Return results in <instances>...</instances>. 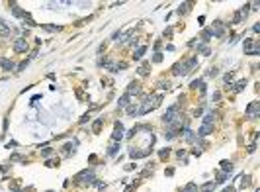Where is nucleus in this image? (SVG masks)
<instances>
[{"label": "nucleus", "instance_id": "nucleus-28", "mask_svg": "<svg viewBox=\"0 0 260 192\" xmlns=\"http://www.w3.org/2000/svg\"><path fill=\"white\" fill-rule=\"evenodd\" d=\"M153 61H155V63H161V61H163V53H155Z\"/></svg>", "mask_w": 260, "mask_h": 192}, {"label": "nucleus", "instance_id": "nucleus-4", "mask_svg": "<svg viewBox=\"0 0 260 192\" xmlns=\"http://www.w3.org/2000/svg\"><path fill=\"white\" fill-rule=\"evenodd\" d=\"M258 110H260V102H252L247 108V116L249 118H258Z\"/></svg>", "mask_w": 260, "mask_h": 192}, {"label": "nucleus", "instance_id": "nucleus-20", "mask_svg": "<svg viewBox=\"0 0 260 192\" xmlns=\"http://www.w3.org/2000/svg\"><path fill=\"white\" fill-rule=\"evenodd\" d=\"M213 188H215V182H207V184L202 186V192H211Z\"/></svg>", "mask_w": 260, "mask_h": 192}, {"label": "nucleus", "instance_id": "nucleus-17", "mask_svg": "<svg viewBox=\"0 0 260 192\" xmlns=\"http://www.w3.org/2000/svg\"><path fill=\"white\" fill-rule=\"evenodd\" d=\"M211 37H213V34H211V30H204V32H202V39H204V41H209Z\"/></svg>", "mask_w": 260, "mask_h": 192}, {"label": "nucleus", "instance_id": "nucleus-35", "mask_svg": "<svg viewBox=\"0 0 260 192\" xmlns=\"http://www.w3.org/2000/svg\"><path fill=\"white\" fill-rule=\"evenodd\" d=\"M26 65H28V61H22V63L18 65V71H22V69H26Z\"/></svg>", "mask_w": 260, "mask_h": 192}, {"label": "nucleus", "instance_id": "nucleus-21", "mask_svg": "<svg viewBox=\"0 0 260 192\" xmlns=\"http://www.w3.org/2000/svg\"><path fill=\"white\" fill-rule=\"evenodd\" d=\"M139 75H141V77H147V75H149V63H145L143 67H139Z\"/></svg>", "mask_w": 260, "mask_h": 192}, {"label": "nucleus", "instance_id": "nucleus-14", "mask_svg": "<svg viewBox=\"0 0 260 192\" xmlns=\"http://www.w3.org/2000/svg\"><path fill=\"white\" fill-rule=\"evenodd\" d=\"M145 51H147V47H145V45H139L137 49H135V55H133V59H141Z\"/></svg>", "mask_w": 260, "mask_h": 192}, {"label": "nucleus", "instance_id": "nucleus-26", "mask_svg": "<svg viewBox=\"0 0 260 192\" xmlns=\"http://www.w3.org/2000/svg\"><path fill=\"white\" fill-rule=\"evenodd\" d=\"M43 28L47 30V32H59V30H61L59 26H43Z\"/></svg>", "mask_w": 260, "mask_h": 192}, {"label": "nucleus", "instance_id": "nucleus-2", "mask_svg": "<svg viewBox=\"0 0 260 192\" xmlns=\"http://www.w3.org/2000/svg\"><path fill=\"white\" fill-rule=\"evenodd\" d=\"M76 182H94L96 179H94V174H92V170H82V172H78L76 174Z\"/></svg>", "mask_w": 260, "mask_h": 192}, {"label": "nucleus", "instance_id": "nucleus-8", "mask_svg": "<svg viewBox=\"0 0 260 192\" xmlns=\"http://www.w3.org/2000/svg\"><path fill=\"white\" fill-rule=\"evenodd\" d=\"M190 86H192V88H200V92H202V94L206 92V86H204V80H202V79H196Z\"/></svg>", "mask_w": 260, "mask_h": 192}, {"label": "nucleus", "instance_id": "nucleus-30", "mask_svg": "<svg viewBox=\"0 0 260 192\" xmlns=\"http://www.w3.org/2000/svg\"><path fill=\"white\" fill-rule=\"evenodd\" d=\"M188 6H190V4H180V8H178V14L186 12V10H188Z\"/></svg>", "mask_w": 260, "mask_h": 192}, {"label": "nucleus", "instance_id": "nucleus-25", "mask_svg": "<svg viewBox=\"0 0 260 192\" xmlns=\"http://www.w3.org/2000/svg\"><path fill=\"white\" fill-rule=\"evenodd\" d=\"M127 114H129V116H133V114H139L137 106H127Z\"/></svg>", "mask_w": 260, "mask_h": 192}, {"label": "nucleus", "instance_id": "nucleus-5", "mask_svg": "<svg viewBox=\"0 0 260 192\" xmlns=\"http://www.w3.org/2000/svg\"><path fill=\"white\" fill-rule=\"evenodd\" d=\"M121 137H123V125L119 124V122H116V129H114V133H112V139L118 143Z\"/></svg>", "mask_w": 260, "mask_h": 192}, {"label": "nucleus", "instance_id": "nucleus-33", "mask_svg": "<svg viewBox=\"0 0 260 192\" xmlns=\"http://www.w3.org/2000/svg\"><path fill=\"white\" fill-rule=\"evenodd\" d=\"M231 80H233V73H227L225 75V82H231Z\"/></svg>", "mask_w": 260, "mask_h": 192}, {"label": "nucleus", "instance_id": "nucleus-6", "mask_svg": "<svg viewBox=\"0 0 260 192\" xmlns=\"http://www.w3.org/2000/svg\"><path fill=\"white\" fill-rule=\"evenodd\" d=\"M213 131V125H207V124H204L202 127H200V131H198V135L200 137H206V135H209Z\"/></svg>", "mask_w": 260, "mask_h": 192}, {"label": "nucleus", "instance_id": "nucleus-19", "mask_svg": "<svg viewBox=\"0 0 260 192\" xmlns=\"http://www.w3.org/2000/svg\"><path fill=\"white\" fill-rule=\"evenodd\" d=\"M0 34L2 35H10V28H8L4 22H0Z\"/></svg>", "mask_w": 260, "mask_h": 192}, {"label": "nucleus", "instance_id": "nucleus-22", "mask_svg": "<svg viewBox=\"0 0 260 192\" xmlns=\"http://www.w3.org/2000/svg\"><path fill=\"white\" fill-rule=\"evenodd\" d=\"M102 122H104V120H102V118H100V120H96V122H94V125H92V131H94V133H98V131H100V127H102Z\"/></svg>", "mask_w": 260, "mask_h": 192}, {"label": "nucleus", "instance_id": "nucleus-9", "mask_svg": "<svg viewBox=\"0 0 260 192\" xmlns=\"http://www.w3.org/2000/svg\"><path fill=\"white\" fill-rule=\"evenodd\" d=\"M0 65H2L4 71H12L14 69V63H12L10 59H0Z\"/></svg>", "mask_w": 260, "mask_h": 192}, {"label": "nucleus", "instance_id": "nucleus-24", "mask_svg": "<svg viewBox=\"0 0 260 192\" xmlns=\"http://www.w3.org/2000/svg\"><path fill=\"white\" fill-rule=\"evenodd\" d=\"M184 192H198V186H196L194 182H192V184H188V186L184 188Z\"/></svg>", "mask_w": 260, "mask_h": 192}, {"label": "nucleus", "instance_id": "nucleus-11", "mask_svg": "<svg viewBox=\"0 0 260 192\" xmlns=\"http://www.w3.org/2000/svg\"><path fill=\"white\" fill-rule=\"evenodd\" d=\"M184 139L188 141V143H192V141H196V133L192 131V129H184Z\"/></svg>", "mask_w": 260, "mask_h": 192}, {"label": "nucleus", "instance_id": "nucleus-15", "mask_svg": "<svg viewBox=\"0 0 260 192\" xmlns=\"http://www.w3.org/2000/svg\"><path fill=\"white\" fill-rule=\"evenodd\" d=\"M119 151V145L118 143H116V141H114V143H112V145H110V149H108V155H116V153H118Z\"/></svg>", "mask_w": 260, "mask_h": 192}, {"label": "nucleus", "instance_id": "nucleus-10", "mask_svg": "<svg viewBox=\"0 0 260 192\" xmlns=\"http://www.w3.org/2000/svg\"><path fill=\"white\" fill-rule=\"evenodd\" d=\"M221 169H223V172H233V163L231 161H221Z\"/></svg>", "mask_w": 260, "mask_h": 192}, {"label": "nucleus", "instance_id": "nucleus-27", "mask_svg": "<svg viewBox=\"0 0 260 192\" xmlns=\"http://www.w3.org/2000/svg\"><path fill=\"white\" fill-rule=\"evenodd\" d=\"M225 179H227V174H225V172H219V174H217V182H219V184H221V182H225Z\"/></svg>", "mask_w": 260, "mask_h": 192}, {"label": "nucleus", "instance_id": "nucleus-16", "mask_svg": "<svg viewBox=\"0 0 260 192\" xmlns=\"http://www.w3.org/2000/svg\"><path fill=\"white\" fill-rule=\"evenodd\" d=\"M204 124L213 125V112H207V114H206V118H204Z\"/></svg>", "mask_w": 260, "mask_h": 192}, {"label": "nucleus", "instance_id": "nucleus-1", "mask_svg": "<svg viewBox=\"0 0 260 192\" xmlns=\"http://www.w3.org/2000/svg\"><path fill=\"white\" fill-rule=\"evenodd\" d=\"M178 118H180V116H178V106L174 104V106H170V108H168V110L164 112V116H163V122H164V124H168V125H170V124H174V122H176Z\"/></svg>", "mask_w": 260, "mask_h": 192}, {"label": "nucleus", "instance_id": "nucleus-31", "mask_svg": "<svg viewBox=\"0 0 260 192\" xmlns=\"http://www.w3.org/2000/svg\"><path fill=\"white\" fill-rule=\"evenodd\" d=\"M207 77H217V69H209L207 71Z\"/></svg>", "mask_w": 260, "mask_h": 192}, {"label": "nucleus", "instance_id": "nucleus-18", "mask_svg": "<svg viewBox=\"0 0 260 192\" xmlns=\"http://www.w3.org/2000/svg\"><path fill=\"white\" fill-rule=\"evenodd\" d=\"M127 104H129V94H123V96L119 98V106H121V108H125Z\"/></svg>", "mask_w": 260, "mask_h": 192}, {"label": "nucleus", "instance_id": "nucleus-23", "mask_svg": "<svg viewBox=\"0 0 260 192\" xmlns=\"http://www.w3.org/2000/svg\"><path fill=\"white\" fill-rule=\"evenodd\" d=\"M245 86H247V80H239L237 84H235V92H241Z\"/></svg>", "mask_w": 260, "mask_h": 192}, {"label": "nucleus", "instance_id": "nucleus-34", "mask_svg": "<svg viewBox=\"0 0 260 192\" xmlns=\"http://www.w3.org/2000/svg\"><path fill=\"white\" fill-rule=\"evenodd\" d=\"M168 153H170V151H168V149H164V151H161V157L166 159V157H168Z\"/></svg>", "mask_w": 260, "mask_h": 192}, {"label": "nucleus", "instance_id": "nucleus-29", "mask_svg": "<svg viewBox=\"0 0 260 192\" xmlns=\"http://www.w3.org/2000/svg\"><path fill=\"white\" fill-rule=\"evenodd\" d=\"M51 153H53V149H51V147H47V149H43V151H41V155H43V157H49Z\"/></svg>", "mask_w": 260, "mask_h": 192}, {"label": "nucleus", "instance_id": "nucleus-36", "mask_svg": "<svg viewBox=\"0 0 260 192\" xmlns=\"http://www.w3.org/2000/svg\"><path fill=\"white\" fill-rule=\"evenodd\" d=\"M254 151H256V145H254V143H252V145L249 147V153H254Z\"/></svg>", "mask_w": 260, "mask_h": 192}, {"label": "nucleus", "instance_id": "nucleus-37", "mask_svg": "<svg viewBox=\"0 0 260 192\" xmlns=\"http://www.w3.org/2000/svg\"><path fill=\"white\" fill-rule=\"evenodd\" d=\"M223 192H235V190H233V188H231V186H229V188H225V190H223Z\"/></svg>", "mask_w": 260, "mask_h": 192}, {"label": "nucleus", "instance_id": "nucleus-32", "mask_svg": "<svg viewBox=\"0 0 260 192\" xmlns=\"http://www.w3.org/2000/svg\"><path fill=\"white\" fill-rule=\"evenodd\" d=\"M250 184V177H243V186H249Z\"/></svg>", "mask_w": 260, "mask_h": 192}, {"label": "nucleus", "instance_id": "nucleus-12", "mask_svg": "<svg viewBox=\"0 0 260 192\" xmlns=\"http://www.w3.org/2000/svg\"><path fill=\"white\" fill-rule=\"evenodd\" d=\"M12 14H14V16H18V18H24V16H26V12L20 10V6H18V4H12Z\"/></svg>", "mask_w": 260, "mask_h": 192}, {"label": "nucleus", "instance_id": "nucleus-3", "mask_svg": "<svg viewBox=\"0 0 260 192\" xmlns=\"http://www.w3.org/2000/svg\"><path fill=\"white\" fill-rule=\"evenodd\" d=\"M14 51H16V53H24V51H28V41H26L24 37L16 39V41H14Z\"/></svg>", "mask_w": 260, "mask_h": 192}, {"label": "nucleus", "instance_id": "nucleus-7", "mask_svg": "<svg viewBox=\"0 0 260 192\" xmlns=\"http://www.w3.org/2000/svg\"><path fill=\"white\" fill-rule=\"evenodd\" d=\"M172 73H174V75H178V77H180V75H186L188 71H186L184 63H176V65L172 67Z\"/></svg>", "mask_w": 260, "mask_h": 192}, {"label": "nucleus", "instance_id": "nucleus-13", "mask_svg": "<svg viewBox=\"0 0 260 192\" xmlns=\"http://www.w3.org/2000/svg\"><path fill=\"white\" fill-rule=\"evenodd\" d=\"M133 92H135V94H139V92H141V88H139V84H137V82H131L129 88H127V94H133Z\"/></svg>", "mask_w": 260, "mask_h": 192}]
</instances>
